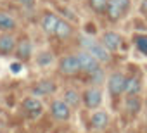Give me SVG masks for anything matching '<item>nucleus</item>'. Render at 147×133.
Instances as JSON below:
<instances>
[{
    "mask_svg": "<svg viewBox=\"0 0 147 133\" xmlns=\"http://www.w3.org/2000/svg\"><path fill=\"white\" fill-rule=\"evenodd\" d=\"M82 45H83V48H85L88 54H92L99 62H107V60H109V50H107L102 43H99V42H95V40H92V38H88V36H83V38H82Z\"/></svg>",
    "mask_w": 147,
    "mask_h": 133,
    "instance_id": "obj_1",
    "label": "nucleus"
},
{
    "mask_svg": "<svg viewBox=\"0 0 147 133\" xmlns=\"http://www.w3.org/2000/svg\"><path fill=\"white\" fill-rule=\"evenodd\" d=\"M130 7V0H109V9L107 14L113 21H118Z\"/></svg>",
    "mask_w": 147,
    "mask_h": 133,
    "instance_id": "obj_2",
    "label": "nucleus"
},
{
    "mask_svg": "<svg viewBox=\"0 0 147 133\" xmlns=\"http://www.w3.org/2000/svg\"><path fill=\"white\" fill-rule=\"evenodd\" d=\"M78 60H80V66H82V71H85V73H90L92 75L97 69H100L99 68V60L92 54H88L87 50H83V52L78 54Z\"/></svg>",
    "mask_w": 147,
    "mask_h": 133,
    "instance_id": "obj_3",
    "label": "nucleus"
},
{
    "mask_svg": "<svg viewBox=\"0 0 147 133\" xmlns=\"http://www.w3.org/2000/svg\"><path fill=\"white\" fill-rule=\"evenodd\" d=\"M78 71H82L78 55H67L61 60V73L62 75H76Z\"/></svg>",
    "mask_w": 147,
    "mask_h": 133,
    "instance_id": "obj_4",
    "label": "nucleus"
},
{
    "mask_svg": "<svg viewBox=\"0 0 147 133\" xmlns=\"http://www.w3.org/2000/svg\"><path fill=\"white\" fill-rule=\"evenodd\" d=\"M50 112L55 119L59 121H66L69 119V114H71V107L64 102V100H54L52 105H50Z\"/></svg>",
    "mask_w": 147,
    "mask_h": 133,
    "instance_id": "obj_5",
    "label": "nucleus"
},
{
    "mask_svg": "<svg viewBox=\"0 0 147 133\" xmlns=\"http://www.w3.org/2000/svg\"><path fill=\"white\" fill-rule=\"evenodd\" d=\"M23 109L26 112H30L31 118H38L43 111V105H42V100L33 95V97H28V99L23 100Z\"/></svg>",
    "mask_w": 147,
    "mask_h": 133,
    "instance_id": "obj_6",
    "label": "nucleus"
},
{
    "mask_svg": "<svg viewBox=\"0 0 147 133\" xmlns=\"http://www.w3.org/2000/svg\"><path fill=\"white\" fill-rule=\"evenodd\" d=\"M107 85H109V92H111L113 95H119V93H123V92H125L126 78H125L121 73H114V75L109 78Z\"/></svg>",
    "mask_w": 147,
    "mask_h": 133,
    "instance_id": "obj_7",
    "label": "nucleus"
},
{
    "mask_svg": "<svg viewBox=\"0 0 147 133\" xmlns=\"http://www.w3.org/2000/svg\"><path fill=\"white\" fill-rule=\"evenodd\" d=\"M83 102H85V105H87L88 109L99 107L100 102H102V92H100L99 88H88V90L85 92V95H83Z\"/></svg>",
    "mask_w": 147,
    "mask_h": 133,
    "instance_id": "obj_8",
    "label": "nucleus"
},
{
    "mask_svg": "<svg viewBox=\"0 0 147 133\" xmlns=\"http://www.w3.org/2000/svg\"><path fill=\"white\" fill-rule=\"evenodd\" d=\"M54 90H55V83H54V81H50V80H42V81L35 83V87H33L31 92H33L35 97H43V95H50Z\"/></svg>",
    "mask_w": 147,
    "mask_h": 133,
    "instance_id": "obj_9",
    "label": "nucleus"
},
{
    "mask_svg": "<svg viewBox=\"0 0 147 133\" xmlns=\"http://www.w3.org/2000/svg\"><path fill=\"white\" fill-rule=\"evenodd\" d=\"M102 45H104L109 52H114V50H118L119 45H121V36H119L118 33H114V31H109V33H106V35L102 36Z\"/></svg>",
    "mask_w": 147,
    "mask_h": 133,
    "instance_id": "obj_10",
    "label": "nucleus"
},
{
    "mask_svg": "<svg viewBox=\"0 0 147 133\" xmlns=\"http://www.w3.org/2000/svg\"><path fill=\"white\" fill-rule=\"evenodd\" d=\"M59 17L55 16V14H45L43 17H42V28H43V31L45 33H49V35H55V30H57V24H59Z\"/></svg>",
    "mask_w": 147,
    "mask_h": 133,
    "instance_id": "obj_11",
    "label": "nucleus"
},
{
    "mask_svg": "<svg viewBox=\"0 0 147 133\" xmlns=\"http://www.w3.org/2000/svg\"><path fill=\"white\" fill-rule=\"evenodd\" d=\"M16 47H18V43H16V38L12 35L5 33L0 36V52L2 54H11L16 50Z\"/></svg>",
    "mask_w": 147,
    "mask_h": 133,
    "instance_id": "obj_12",
    "label": "nucleus"
},
{
    "mask_svg": "<svg viewBox=\"0 0 147 133\" xmlns=\"http://www.w3.org/2000/svg\"><path fill=\"white\" fill-rule=\"evenodd\" d=\"M31 54H33V45H31V42H30V40H21V42L18 43V47H16V55H18L19 59H30Z\"/></svg>",
    "mask_w": 147,
    "mask_h": 133,
    "instance_id": "obj_13",
    "label": "nucleus"
},
{
    "mask_svg": "<svg viewBox=\"0 0 147 133\" xmlns=\"http://www.w3.org/2000/svg\"><path fill=\"white\" fill-rule=\"evenodd\" d=\"M107 121H109V118H107V112H104V111H97V112H94V114H92V119H90V123H92V126H94L95 130H102V128H106Z\"/></svg>",
    "mask_w": 147,
    "mask_h": 133,
    "instance_id": "obj_14",
    "label": "nucleus"
},
{
    "mask_svg": "<svg viewBox=\"0 0 147 133\" xmlns=\"http://www.w3.org/2000/svg\"><path fill=\"white\" fill-rule=\"evenodd\" d=\"M14 28H16V19L9 12L0 11V30L2 31H12Z\"/></svg>",
    "mask_w": 147,
    "mask_h": 133,
    "instance_id": "obj_15",
    "label": "nucleus"
},
{
    "mask_svg": "<svg viewBox=\"0 0 147 133\" xmlns=\"http://www.w3.org/2000/svg\"><path fill=\"white\" fill-rule=\"evenodd\" d=\"M140 88H142V83L138 78H126V87H125L126 95H137L140 93Z\"/></svg>",
    "mask_w": 147,
    "mask_h": 133,
    "instance_id": "obj_16",
    "label": "nucleus"
},
{
    "mask_svg": "<svg viewBox=\"0 0 147 133\" xmlns=\"http://www.w3.org/2000/svg\"><path fill=\"white\" fill-rule=\"evenodd\" d=\"M125 107L130 114H137L142 107V100L137 95H130V99H126V102H125Z\"/></svg>",
    "mask_w": 147,
    "mask_h": 133,
    "instance_id": "obj_17",
    "label": "nucleus"
},
{
    "mask_svg": "<svg viewBox=\"0 0 147 133\" xmlns=\"http://www.w3.org/2000/svg\"><path fill=\"white\" fill-rule=\"evenodd\" d=\"M54 62V54L49 52V50H43L36 55V64L42 66V68H47V66H50Z\"/></svg>",
    "mask_w": 147,
    "mask_h": 133,
    "instance_id": "obj_18",
    "label": "nucleus"
},
{
    "mask_svg": "<svg viewBox=\"0 0 147 133\" xmlns=\"http://www.w3.org/2000/svg\"><path fill=\"white\" fill-rule=\"evenodd\" d=\"M62 100H64L69 107H76V105L80 104V95H78V92H75V90H66Z\"/></svg>",
    "mask_w": 147,
    "mask_h": 133,
    "instance_id": "obj_19",
    "label": "nucleus"
},
{
    "mask_svg": "<svg viewBox=\"0 0 147 133\" xmlns=\"http://www.w3.org/2000/svg\"><path fill=\"white\" fill-rule=\"evenodd\" d=\"M71 26H69V23H66V21H59V24H57V30H55V36H59V38H67L69 35H71Z\"/></svg>",
    "mask_w": 147,
    "mask_h": 133,
    "instance_id": "obj_20",
    "label": "nucleus"
},
{
    "mask_svg": "<svg viewBox=\"0 0 147 133\" xmlns=\"http://www.w3.org/2000/svg\"><path fill=\"white\" fill-rule=\"evenodd\" d=\"M88 2L95 12H106L109 9V0H88Z\"/></svg>",
    "mask_w": 147,
    "mask_h": 133,
    "instance_id": "obj_21",
    "label": "nucleus"
},
{
    "mask_svg": "<svg viewBox=\"0 0 147 133\" xmlns=\"http://www.w3.org/2000/svg\"><path fill=\"white\" fill-rule=\"evenodd\" d=\"M135 45H137V48H138L144 55H147V35H138V36H135Z\"/></svg>",
    "mask_w": 147,
    "mask_h": 133,
    "instance_id": "obj_22",
    "label": "nucleus"
},
{
    "mask_svg": "<svg viewBox=\"0 0 147 133\" xmlns=\"http://www.w3.org/2000/svg\"><path fill=\"white\" fill-rule=\"evenodd\" d=\"M18 2L21 5H24V7H33L35 5V0H18Z\"/></svg>",
    "mask_w": 147,
    "mask_h": 133,
    "instance_id": "obj_23",
    "label": "nucleus"
},
{
    "mask_svg": "<svg viewBox=\"0 0 147 133\" xmlns=\"http://www.w3.org/2000/svg\"><path fill=\"white\" fill-rule=\"evenodd\" d=\"M92 76H94V81L97 83V81H100V80H102V71H100V69H97L95 73H92Z\"/></svg>",
    "mask_w": 147,
    "mask_h": 133,
    "instance_id": "obj_24",
    "label": "nucleus"
},
{
    "mask_svg": "<svg viewBox=\"0 0 147 133\" xmlns=\"http://www.w3.org/2000/svg\"><path fill=\"white\" fill-rule=\"evenodd\" d=\"M11 69H12V71H14V73H16V75H18V73H19V71H21V66H19V64H18V62H14V64H11Z\"/></svg>",
    "mask_w": 147,
    "mask_h": 133,
    "instance_id": "obj_25",
    "label": "nucleus"
},
{
    "mask_svg": "<svg viewBox=\"0 0 147 133\" xmlns=\"http://www.w3.org/2000/svg\"><path fill=\"white\" fill-rule=\"evenodd\" d=\"M140 11L147 16V0H144V2H142V7H140Z\"/></svg>",
    "mask_w": 147,
    "mask_h": 133,
    "instance_id": "obj_26",
    "label": "nucleus"
},
{
    "mask_svg": "<svg viewBox=\"0 0 147 133\" xmlns=\"http://www.w3.org/2000/svg\"><path fill=\"white\" fill-rule=\"evenodd\" d=\"M145 123H147V116H145Z\"/></svg>",
    "mask_w": 147,
    "mask_h": 133,
    "instance_id": "obj_27",
    "label": "nucleus"
},
{
    "mask_svg": "<svg viewBox=\"0 0 147 133\" xmlns=\"http://www.w3.org/2000/svg\"><path fill=\"white\" fill-rule=\"evenodd\" d=\"M0 36H2V35H0Z\"/></svg>",
    "mask_w": 147,
    "mask_h": 133,
    "instance_id": "obj_28",
    "label": "nucleus"
}]
</instances>
